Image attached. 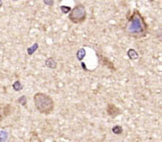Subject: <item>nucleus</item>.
<instances>
[{"mask_svg": "<svg viewBox=\"0 0 162 142\" xmlns=\"http://www.w3.org/2000/svg\"><path fill=\"white\" fill-rule=\"evenodd\" d=\"M124 30L127 36L135 39H140L146 37L148 32V25L145 23L144 17L138 10L135 9L127 19V23Z\"/></svg>", "mask_w": 162, "mask_h": 142, "instance_id": "1", "label": "nucleus"}, {"mask_svg": "<svg viewBox=\"0 0 162 142\" xmlns=\"http://www.w3.org/2000/svg\"><path fill=\"white\" fill-rule=\"evenodd\" d=\"M33 103L37 111L44 115L51 114L54 110V101L44 92H36L33 95Z\"/></svg>", "mask_w": 162, "mask_h": 142, "instance_id": "2", "label": "nucleus"}, {"mask_svg": "<svg viewBox=\"0 0 162 142\" xmlns=\"http://www.w3.org/2000/svg\"><path fill=\"white\" fill-rule=\"evenodd\" d=\"M87 19V11L85 6L81 4L76 5L70 12L68 13V19L73 24H81L83 23Z\"/></svg>", "mask_w": 162, "mask_h": 142, "instance_id": "3", "label": "nucleus"}, {"mask_svg": "<svg viewBox=\"0 0 162 142\" xmlns=\"http://www.w3.org/2000/svg\"><path fill=\"white\" fill-rule=\"evenodd\" d=\"M96 56H97V58H98V60H99L100 64H102L103 66L110 69V70H111V71H116V70H117L114 63H113L112 61L110 60L109 58H107V57H105V56L104 55H102V54H100V53H96Z\"/></svg>", "mask_w": 162, "mask_h": 142, "instance_id": "4", "label": "nucleus"}, {"mask_svg": "<svg viewBox=\"0 0 162 142\" xmlns=\"http://www.w3.org/2000/svg\"><path fill=\"white\" fill-rule=\"evenodd\" d=\"M106 111H107V113H108L109 116L111 117V118H116V117L119 116L122 113L120 108L117 107V105H114L112 103H110L107 105Z\"/></svg>", "mask_w": 162, "mask_h": 142, "instance_id": "5", "label": "nucleus"}, {"mask_svg": "<svg viewBox=\"0 0 162 142\" xmlns=\"http://www.w3.org/2000/svg\"><path fill=\"white\" fill-rule=\"evenodd\" d=\"M45 65L49 69H56L57 68V62L54 58L49 57L45 60Z\"/></svg>", "mask_w": 162, "mask_h": 142, "instance_id": "6", "label": "nucleus"}, {"mask_svg": "<svg viewBox=\"0 0 162 142\" xmlns=\"http://www.w3.org/2000/svg\"><path fill=\"white\" fill-rule=\"evenodd\" d=\"M127 56H128V58H129L130 60H133V61H134V60H139V58H140L139 52L136 50H134V49H132V48L127 51Z\"/></svg>", "mask_w": 162, "mask_h": 142, "instance_id": "7", "label": "nucleus"}, {"mask_svg": "<svg viewBox=\"0 0 162 142\" xmlns=\"http://www.w3.org/2000/svg\"><path fill=\"white\" fill-rule=\"evenodd\" d=\"M38 49H39V44H38V43L36 42V43H34L32 46H29V47L27 48V54H28L29 56L32 55L34 52H36Z\"/></svg>", "mask_w": 162, "mask_h": 142, "instance_id": "8", "label": "nucleus"}, {"mask_svg": "<svg viewBox=\"0 0 162 142\" xmlns=\"http://www.w3.org/2000/svg\"><path fill=\"white\" fill-rule=\"evenodd\" d=\"M86 57V50L84 48H81L77 51L76 58L79 61H81Z\"/></svg>", "mask_w": 162, "mask_h": 142, "instance_id": "9", "label": "nucleus"}, {"mask_svg": "<svg viewBox=\"0 0 162 142\" xmlns=\"http://www.w3.org/2000/svg\"><path fill=\"white\" fill-rule=\"evenodd\" d=\"M12 88H13L14 91L19 92V91H21L23 88H24V86H23V84L21 83L20 80H16L13 83V85H12Z\"/></svg>", "mask_w": 162, "mask_h": 142, "instance_id": "10", "label": "nucleus"}, {"mask_svg": "<svg viewBox=\"0 0 162 142\" xmlns=\"http://www.w3.org/2000/svg\"><path fill=\"white\" fill-rule=\"evenodd\" d=\"M111 131H112V133L114 134H116V135H119V134H122L123 133V127H122L121 126H119V125H116V126H114L111 129Z\"/></svg>", "mask_w": 162, "mask_h": 142, "instance_id": "11", "label": "nucleus"}, {"mask_svg": "<svg viewBox=\"0 0 162 142\" xmlns=\"http://www.w3.org/2000/svg\"><path fill=\"white\" fill-rule=\"evenodd\" d=\"M17 102H18V104H20L22 106H26L27 104V96H26V95H22V96H20L19 98H18V100H17Z\"/></svg>", "mask_w": 162, "mask_h": 142, "instance_id": "12", "label": "nucleus"}, {"mask_svg": "<svg viewBox=\"0 0 162 142\" xmlns=\"http://www.w3.org/2000/svg\"><path fill=\"white\" fill-rule=\"evenodd\" d=\"M8 138V133L5 131L0 132V142H5Z\"/></svg>", "mask_w": 162, "mask_h": 142, "instance_id": "13", "label": "nucleus"}, {"mask_svg": "<svg viewBox=\"0 0 162 142\" xmlns=\"http://www.w3.org/2000/svg\"><path fill=\"white\" fill-rule=\"evenodd\" d=\"M60 9L61 11V12L63 14H68L70 12V11H71V7H69V6H66V5H61V7H60Z\"/></svg>", "mask_w": 162, "mask_h": 142, "instance_id": "14", "label": "nucleus"}, {"mask_svg": "<svg viewBox=\"0 0 162 142\" xmlns=\"http://www.w3.org/2000/svg\"><path fill=\"white\" fill-rule=\"evenodd\" d=\"M5 112H4V107L2 106V105L0 104V122L3 120V119L5 118Z\"/></svg>", "mask_w": 162, "mask_h": 142, "instance_id": "15", "label": "nucleus"}, {"mask_svg": "<svg viewBox=\"0 0 162 142\" xmlns=\"http://www.w3.org/2000/svg\"><path fill=\"white\" fill-rule=\"evenodd\" d=\"M43 2L46 5H48V6H53L54 4V0H43Z\"/></svg>", "mask_w": 162, "mask_h": 142, "instance_id": "16", "label": "nucleus"}, {"mask_svg": "<svg viewBox=\"0 0 162 142\" xmlns=\"http://www.w3.org/2000/svg\"><path fill=\"white\" fill-rule=\"evenodd\" d=\"M2 5H3V0H0V8L2 7Z\"/></svg>", "mask_w": 162, "mask_h": 142, "instance_id": "17", "label": "nucleus"}, {"mask_svg": "<svg viewBox=\"0 0 162 142\" xmlns=\"http://www.w3.org/2000/svg\"><path fill=\"white\" fill-rule=\"evenodd\" d=\"M13 2H17V1H18V0H12Z\"/></svg>", "mask_w": 162, "mask_h": 142, "instance_id": "18", "label": "nucleus"}]
</instances>
